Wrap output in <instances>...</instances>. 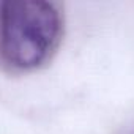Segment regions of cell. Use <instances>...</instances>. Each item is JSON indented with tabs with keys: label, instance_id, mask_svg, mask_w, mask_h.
Returning <instances> with one entry per match:
<instances>
[{
	"label": "cell",
	"instance_id": "obj_1",
	"mask_svg": "<svg viewBox=\"0 0 134 134\" xmlns=\"http://www.w3.org/2000/svg\"><path fill=\"white\" fill-rule=\"evenodd\" d=\"M65 35L62 5L49 0H0V70L38 71L57 54Z\"/></svg>",
	"mask_w": 134,
	"mask_h": 134
}]
</instances>
